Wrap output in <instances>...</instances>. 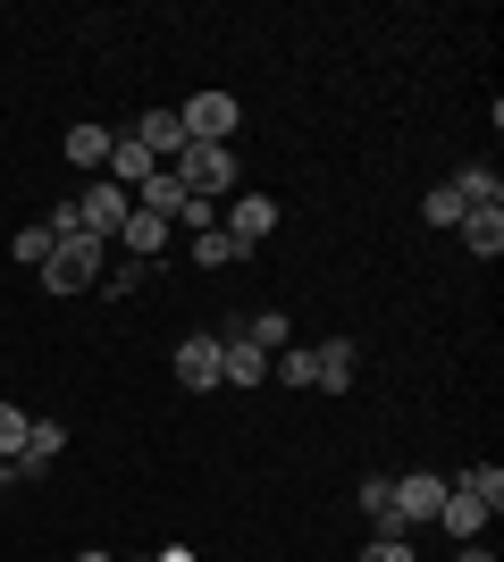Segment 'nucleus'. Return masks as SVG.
<instances>
[{"label": "nucleus", "instance_id": "4468645a", "mask_svg": "<svg viewBox=\"0 0 504 562\" xmlns=\"http://www.w3.org/2000/svg\"><path fill=\"white\" fill-rule=\"evenodd\" d=\"M446 186L462 193V211H504V177H496V168H480V160H471V168H455Z\"/></svg>", "mask_w": 504, "mask_h": 562}, {"label": "nucleus", "instance_id": "a878e982", "mask_svg": "<svg viewBox=\"0 0 504 562\" xmlns=\"http://www.w3.org/2000/svg\"><path fill=\"white\" fill-rule=\"evenodd\" d=\"M455 562H496V554H488V546H462V554Z\"/></svg>", "mask_w": 504, "mask_h": 562}, {"label": "nucleus", "instance_id": "1a4fd4ad", "mask_svg": "<svg viewBox=\"0 0 504 562\" xmlns=\"http://www.w3.org/2000/svg\"><path fill=\"white\" fill-rule=\"evenodd\" d=\"M219 227H227V235H236V244H244V252H253V244H261V235L278 227V202H269V193H236Z\"/></svg>", "mask_w": 504, "mask_h": 562}, {"label": "nucleus", "instance_id": "2eb2a0df", "mask_svg": "<svg viewBox=\"0 0 504 562\" xmlns=\"http://www.w3.org/2000/svg\"><path fill=\"white\" fill-rule=\"evenodd\" d=\"M59 446H68V428H59V420H34V428H25V453H18V479H43V470L59 462Z\"/></svg>", "mask_w": 504, "mask_h": 562}, {"label": "nucleus", "instance_id": "aec40b11", "mask_svg": "<svg viewBox=\"0 0 504 562\" xmlns=\"http://www.w3.org/2000/svg\"><path fill=\"white\" fill-rule=\"evenodd\" d=\"M25 428H34V420H25L18 403H0V462H9V470H18V453H25Z\"/></svg>", "mask_w": 504, "mask_h": 562}, {"label": "nucleus", "instance_id": "cd10ccee", "mask_svg": "<svg viewBox=\"0 0 504 562\" xmlns=\"http://www.w3.org/2000/svg\"><path fill=\"white\" fill-rule=\"evenodd\" d=\"M76 562H110V554H101V546H85V554H76Z\"/></svg>", "mask_w": 504, "mask_h": 562}, {"label": "nucleus", "instance_id": "bb28decb", "mask_svg": "<svg viewBox=\"0 0 504 562\" xmlns=\"http://www.w3.org/2000/svg\"><path fill=\"white\" fill-rule=\"evenodd\" d=\"M160 562H193V554H186V546H168V554H160Z\"/></svg>", "mask_w": 504, "mask_h": 562}, {"label": "nucleus", "instance_id": "20e7f679", "mask_svg": "<svg viewBox=\"0 0 504 562\" xmlns=\"http://www.w3.org/2000/svg\"><path fill=\"white\" fill-rule=\"evenodd\" d=\"M387 504H395V529H429L437 504H446V479H437V470H404V479L387 487Z\"/></svg>", "mask_w": 504, "mask_h": 562}, {"label": "nucleus", "instance_id": "f3484780", "mask_svg": "<svg viewBox=\"0 0 504 562\" xmlns=\"http://www.w3.org/2000/svg\"><path fill=\"white\" fill-rule=\"evenodd\" d=\"M462 244H471V252H480V260H496L504 252V211H462Z\"/></svg>", "mask_w": 504, "mask_h": 562}, {"label": "nucleus", "instance_id": "dca6fc26", "mask_svg": "<svg viewBox=\"0 0 504 562\" xmlns=\"http://www.w3.org/2000/svg\"><path fill=\"white\" fill-rule=\"evenodd\" d=\"M110 143H119L110 126H68V160L85 168V177H101V168H110Z\"/></svg>", "mask_w": 504, "mask_h": 562}, {"label": "nucleus", "instance_id": "6e6552de", "mask_svg": "<svg viewBox=\"0 0 504 562\" xmlns=\"http://www.w3.org/2000/svg\"><path fill=\"white\" fill-rule=\"evenodd\" d=\"M488 513H496V504H488V495H471V487H455V479H446V504H437V520H446V538H480L488 529Z\"/></svg>", "mask_w": 504, "mask_h": 562}, {"label": "nucleus", "instance_id": "c85d7f7f", "mask_svg": "<svg viewBox=\"0 0 504 562\" xmlns=\"http://www.w3.org/2000/svg\"><path fill=\"white\" fill-rule=\"evenodd\" d=\"M9 479H18V470H9V462H0V495H9Z\"/></svg>", "mask_w": 504, "mask_h": 562}, {"label": "nucleus", "instance_id": "6ab92c4d", "mask_svg": "<svg viewBox=\"0 0 504 562\" xmlns=\"http://www.w3.org/2000/svg\"><path fill=\"white\" fill-rule=\"evenodd\" d=\"M177 202H186V186H177L168 168H160V177H152L144 193H135V211H160V218H177Z\"/></svg>", "mask_w": 504, "mask_h": 562}, {"label": "nucleus", "instance_id": "393cba45", "mask_svg": "<svg viewBox=\"0 0 504 562\" xmlns=\"http://www.w3.org/2000/svg\"><path fill=\"white\" fill-rule=\"evenodd\" d=\"M361 562H412V546H404V538H379V546H370Z\"/></svg>", "mask_w": 504, "mask_h": 562}, {"label": "nucleus", "instance_id": "4be33fe9", "mask_svg": "<svg viewBox=\"0 0 504 562\" xmlns=\"http://www.w3.org/2000/svg\"><path fill=\"white\" fill-rule=\"evenodd\" d=\"M168 227H193V235H211V227H219V202H202V193H186V202H177V218H168Z\"/></svg>", "mask_w": 504, "mask_h": 562}, {"label": "nucleus", "instance_id": "9d476101", "mask_svg": "<svg viewBox=\"0 0 504 562\" xmlns=\"http://www.w3.org/2000/svg\"><path fill=\"white\" fill-rule=\"evenodd\" d=\"M126 135H135V143H144V151H152V160H177V151H186V117H177V110H144V117H135V126H126Z\"/></svg>", "mask_w": 504, "mask_h": 562}, {"label": "nucleus", "instance_id": "412c9836", "mask_svg": "<svg viewBox=\"0 0 504 562\" xmlns=\"http://www.w3.org/2000/svg\"><path fill=\"white\" fill-rule=\"evenodd\" d=\"M244 336L261 352H287V311H261V319H244Z\"/></svg>", "mask_w": 504, "mask_h": 562}, {"label": "nucleus", "instance_id": "0eeeda50", "mask_svg": "<svg viewBox=\"0 0 504 562\" xmlns=\"http://www.w3.org/2000/svg\"><path fill=\"white\" fill-rule=\"evenodd\" d=\"M354 370H361L354 336H336V345H312V386H320V395H354Z\"/></svg>", "mask_w": 504, "mask_h": 562}, {"label": "nucleus", "instance_id": "423d86ee", "mask_svg": "<svg viewBox=\"0 0 504 562\" xmlns=\"http://www.w3.org/2000/svg\"><path fill=\"white\" fill-rule=\"evenodd\" d=\"M219 386H269V352L253 345L244 328L219 336Z\"/></svg>", "mask_w": 504, "mask_h": 562}, {"label": "nucleus", "instance_id": "f8f14e48", "mask_svg": "<svg viewBox=\"0 0 504 562\" xmlns=\"http://www.w3.org/2000/svg\"><path fill=\"white\" fill-rule=\"evenodd\" d=\"M177 386H193V395L219 386V336H186L177 345Z\"/></svg>", "mask_w": 504, "mask_h": 562}, {"label": "nucleus", "instance_id": "ddd939ff", "mask_svg": "<svg viewBox=\"0 0 504 562\" xmlns=\"http://www.w3.org/2000/svg\"><path fill=\"white\" fill-rule=\"evenodd\" d=\"M168 235H177V227H168L160 211H135V218L119 227V244H126V260H160V252H168Z\"/></svg>", "mask_w": 504, "mask_h": 562}, {"label": "nucleus", "instance_id": "f03ea898", "mask_svg": "<svg viewBox=\"0 0 504 562\" xmlns=\"http://www.w3.org/2000/svg\"><path fill=\"white\" fill-rule=\"evenodd\" d=\"M43 285L51 294H101V244L93 235H59L43 260Z\"/></svg>", "mask_w": 504, "mask_h": 562}, {"label": "nucleus", "instance_id": "7ed1b4c3", "mask_svg": "<svg viewBox=\"0 0 504 562\" xmlns=\"http://www.w3.org/2000/svg\"><path fill=\"white\" fill-rule=\"evenodd\" d=\"M177 117H186V143H236V126H244L236 93H193V101H177Z\"/></svg>", "mask_w": 504, "mask_h": 562}, {"label": "nucleus", "instance_id": "9b49d317", "mask_svg": "<svg viewBox=\"0 0 504 562\" xmlns=\"http://www.w3.org/2000/svg\"><path fill=\"white\" fill-rule=\"evenodd\" d=\"M101 177H110V186H126V193H144L152 177H160V160H152L135 135H119V143H110V168H101Z\"/></svg>", "mask_w": 504, "mask_h": 562}, {"label": "nucleus", "instance_id": "f257e3e1", "mask_svg": "<svg viewBox=\"0 0 504 562\" xmlns=\"http://www.w3.org/2000/svg\"><path fill=\"white\" fill-rule=\"evenodd\" d=\"M168 177L186 193H202V202H219V193H236V151H227V143H186V151L168 160Z\"/></svg>", "mask_w": 504, "mask_h": 562}, {"label": "nucleus", "instance_id": "39448f33", "mask_svg": "<svg viewBox=\"0 0 504 562\" xmlns=\"http://www.w3.org/2000/svg\"><path fill=\"white\" fill-rule=\"evenodd\" d=\"M76 218H85V235H119L126 218H135V193L126 186H110V177H85V202H76Z\"/></svg>", "mask_w": 504, "mask_h": 562}, {"label": "nucleus", "instance_id": "a211bd4d", "mask_svg": "<svg viewBox=\"0 0 504 562\" xmlns=\"http://www.w3.org/2000/svg\"><path fill=\"white\" fill-rule=\"evenodd\" d=\"M193 260H202V269H236V260H253V252H244L227 227H211V235H193Z\"/></svg>", "mask_w": 504, "mask_h": 562}, {"label": "nucleus", "instance_id": "b1692460", "mask_svg": "<svg viewBox=\"0 0 504 562\" xmlns=\"http://www.w3.org/2000/svg\"><path fill=\"white\" fill-rule=\"evenodd\" d=\"M51 244H59L51 227H18V260H25V269H43V260H51Z\"/></svg>", "mask_w": 504, "mask_h": 562}, {"label": "nucleus", "instance_id": "5701e85b", "mask_svg": "<svg viewBox=\"0 0 504 562\" xmlns=\"http://www.w3.org/2000/svg\"><path fill=\"white\" fill-rule=\"evenodd\" d=\"M421 218H429V227H462V193H455V186H437L429 202H421Z\"/></svg>", "mask_w": 504, "mask_h": 562}]
</instances>
